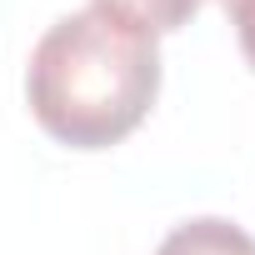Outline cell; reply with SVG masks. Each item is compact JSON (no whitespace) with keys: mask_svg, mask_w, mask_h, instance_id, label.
Instances as JSON below:
<instances>
[{"mask_svg":"<svg viewBox=\"0 0 255 255\" xmlns=\"http://www.w3.org/2000/svg\"><path fill=\"white\" fill-rule=\"evenodd\" d=\"M160 95V50L150 35L110 15L70 10L30 50L25 100L40 130L70 150H110Z\"/></svg>","mask_w":255,"mask_h":255,"instance_id":"obj_1","label":"cell"},{"mask_svg":"<svg viewBox=\"0 0 255 255\" xmlns=\"http://www.w3.org/2000/svg\"><path fill=\"white\" fill-rule=\"evenodd\" d=\"M155 255H255V235L225 215H195V220H180L155 245Z\"/></svg>","mask_w":255,"mask_h":255,"instance_id":"obj_2","label":"cell"},{"mask_svg":"<svg viewBox=\"0 0 255 255\" xmlns=\"http://www.w3.org/2000/svg\"><path fill=\"white\" fill-rule=\"evenodd\" d=\"M90 5L120 25H130L140 35H170L180 25H190V15L200 10V0H90Z\"/></svg>","mask_w":255,"mask_h":255,"instance_id":"obj_3","label":"cell"},{"mask_svg":"<svg viewBox=\"0 0 255 255\" xmlns=\"http://www.w3.org/2000/svg\"><path fill=\"white\" fill-rule=\"evenodd\" d=\"M220 5H225V15H230V25H235L240 55H245L250 70H255V0H220Z\"/></svg>","mask_w":255,"mask_h":255,"instance_id":"obj_4","label":"cell"}]
</instances>
